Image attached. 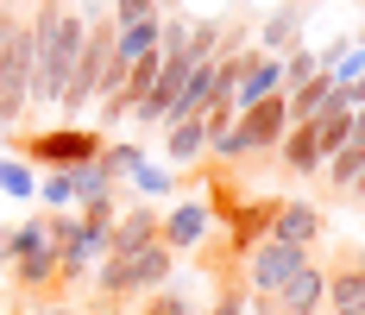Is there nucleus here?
<instances>
[{"mask_svg":"<svg viewBox=\"0 0 365 315\" xmlns=\"http://www.w3.org/2000/svg\"><path fill=\"white\" fill-rule=\"evenodd\" d=\"M208 234H215V202L208 196H182L170 214H158V240L170 252H195Z\"/></svg>","mask_w":365,"mask_h":315,"instance_id":"obj_5","label":"nucleus"},{"mask_svg":"<svg viewBox=\"0 0 365 315\" xmlns=\"http://www.w3.org/2000/svg\"><path fill=\"white\" fill-rule=\"evenodd\" d=\"M0 315H6V309H0Z\"/></svg>","mask_w":365,"mask_h":315,"instance_id":"obj_33","label":"nucleus"},{"mask_svg":"<svg viewBox=\"0 0 365 315\" xmlns=\"http://www.w3.org/2000/svg\"><path fill=\"white\" fill-rule=\"evenodd\" d=\"M151 13H158V0H113V26H133V19H151Z\"/></svg>","mask_w":365,"mask_h":315,"instance_id":"obj_25","label":"nucleus"},{"mask_svg":"<svg viewBox=\"0 0 365 315\" xmlns=\"http://www.w3.org/2000/svg\"><path fill=\"white\" fill-rule=\"evenodd\" d=\"M353 139L365 145V107H353Z\"/></svg>","mask_w":365,"mask_h":315,"instance_id":"obj_29","label":"nucleus"},{"mask_svg":"<svg viewBox=\"0 0 365 315\" xmlns=\"http://www.w3.org/2000/svg\"><path fill=\"white\" fill-rule=\"evenodd\" d=\"M13 151H19V158H32V164H44V171H70V164H82V158H95V151H101V133H88V126L19 133V139H13Z\"/></svg>","mask_w":365,"mask_h":315,"instance_id":"obj_3","label":"nucleus"},{"mask_svg":"<svg viewBox=\"0 0 365 315\" xmlns=\"http://www.w3.org/2000/svg\"><path fill=\"white\" fill-rule=\"evenodd\" d=\"M353 44H365V26H359V38H353Z\"/></svg>","mask_w":365,"mask_h":315,"instance_id":"obj_32","label":"nucleus"},{"mask_svg":"<svg viewBox=\"0 0 365 315\" xmlns=\"http://www.w3.org/2000/svg\"><path fill=\"white\" fill-rule=\"evenodd\" d=\"M32 51H38L32 19L13 13V32H6V51H0V126H13L32 107Z\"/></svg>","mask_w":365,"mask_h":315,"instance_id":"obj_2","label":"nucleus"},{"mask_svg":"<svg viewBox=\"0 0 365 315\" xmlns=\"http://www.w3.org/2000/svg\"><path fill=\"white\" fill-rule=\"evenodd\" d=\"M246 139H252V151H277V139L290 133V107H284V95H264V101L240 107V120H233Z\"/></svg>","mask_w":365,"mask_h":315,"instance_id":"obj_7","label":"nucleus"},{"mask_svg":"<svg viewBox=\"0 0 365 315\" xmlns=\"http://www.w3.org/2000/svg\"><path fill=\"white\" fill-rule=\"evenodd\" d=\"M277 164L290 176H315L322 171V145H315V126H309V120H296L290 133L277 139Z\"/></svg>","mask_w":365,"mask_h":315,"instance_id":"obj_11","label":"nucleus"},{"mask_svg":"<svg viewBox=\"0 0 365 315\" xmlns=\"http://www.w3.org/2000/svg\"><path fill=\"white\" fill-rule=\"evenodd\" d=\"M309 76H315V51L309 44H290L284 51V95H290L296 82H309Z\"/></svg>","mask_w":365,"mask_h":315,"instance_id":"obj_22","label":"nucleus"},{"mask_svg":"<svg viewBox=\"0 0 365 315\" xmlns=\"http://www.w3.org/2000/svg\"><path fill=\"white\" fill-rule=\"evenodd\" d=\"M38 315H82L76 303H38Z\"/></svg>","mask_w":365,"mask_h":315,"instance_id":"obj_27","label":"nucleus"},{"mask_svg":"<svg viewBox=\"0 0 365 315\" xmlns=\"http://www.w3.org/2000/svg\"><path fill=\"white\" fill-rule=\"evenodd\" d=\"M32 202H44V214L76 209V183H70V171H44V183H38V196H32Z\"/></svg>","mask_w":365,"mask_h":315,"instance_id":"obj_19","label":"nucleus"},{"mask_svg":"<svg viewBox=\"0 0 365 315\" xmlns=\"http://www.w3.org/2000/svg\"><path fill=\"white\" fill-rule=\"evenodd\" d=\"M6 32H13V6H0V51H6Z\"/></svg>","mask_w":365,"mask_h":315,"instance_id":"obj_28","label":"nucleus"},{"mask_svg":"<svg viewBox=\"0 0 365 315\" xmlns=\"http://www.w3.org/2000/svg\"><path fill=\"white\" fill-rule=\"evenodd\" d=\"M158 19H164V13H151V19H133V26H113V57H120V64L158 57Z\"/></svg>","mask_w":365,"mask_h":315,"instance_id":"obj_13","label":"nucleus"},{"mask_svg":"<svg viewBox=\"0 0 365 315\" xmlns=\"http://www.w3.org/2000/svg\"><path fill=\"white\" fill-rule=\"evenodd\" d=\"M38 51H32V107H57L63 89H70V70L82 57V38H88V19L63 6V0H44L32 19Z\"/></svg>","mask_w":365,"mask_h":315,"instance_id":"obj_1","label":"nucleus"},{"mask_svg":"<svg viewBox=\"0 0 365 315\" xmlns=\"http://www.w3.org/2000/svg\"><path fill=\"white\" fill-rule=\"evenodd\" d=\"M44 246H51V214L38 209V214H26L19 227H6V265H13V259H32Z\"/></svg>","mask_w":365,"mask_h":315,"instance_id":"obj_17","label":"nucleus"},{"mask_svg":"<svg viewBox=\"0 0 365 315\" xmlns=\"http://www.w3.org/2000/svg\"><path fill=\"white\" fill-rule=\"evenodd\" d=\"M139 303H145V315H195V303H189L182 290H151Z\"/></svg>","mask_w":365,"mask_h":315,"instance_id":"obj_24","label":"nucleus"},{"mask_svg":"<svg viewBox=\"0 0 365 315\" xmlns=\"http://www.w3.org/2000/svg\"><path fill=\"white\" fill-rule=\"evenodd\" d=\"M322 171H328L334 189H353V176L365 171V145H359V139H346L340 151H328V158H322Z\"/></svg>","mask_w":365,"mask_h":315,"instance_id":"obj_18","label":"nucleus"},{"mask_svg":"<svg viewBox=\"0 0 365 315\" xmlns=\"http://www.w3.org/2000/svg\"><path fill=\"white\" fill-rule=\"evenodd\" d=\"M322 227H328V221H322L315 202H277L271 234H264V240H284V246H302V252H309V246L322 240Z\"/></svg>","mask_w":365,"mask_h":315,"instance_id":"obj_9","label":"nucleus"},{"mask_svg":"<svg viewBox=\"0 0 365 315\" xmlns=\"http://www.w3.org/2000/svg\"><path fill=\"white\" fill-rule=\"evenodd\" d=\"M0 189L13 196V202H32L38 196V183H32V171L19 164V158H0Z\"/></svg>","mask_w":365,"mask_h":315,"instance_id":"obj_20","label":"nucleus"},{"mask_svg":"<svg viewBox=\"0 0 365 315\" xmlns=\"http://www.w3.org/2000/svg\"><path fill=\"white\" fill-rule=\"evenodd\" d=\"M328 315H365V252H346V265L328 271Z\"/></svg>","mask_w":365,"mask_h":315,"instance_id":"obj_10","label":"nucleus"},{"mask_svg":"<svg viewBox=\"0 0 365 315\" xmlns=\"http://www.w3.org/2000/svg\"><path fill=\"white\" fill-rule=\"evenodd\" d=\"M133 183H139V189H145V196H170V189H177V176L164 171V164H145V158H139V164H133Z\"/></svg>","mask_w":365,"mask_h":315,"instance_id":"obj_23","label":"nucleus"},{"mask_svg":"<svg viewBox=\"0 0 365 315\" xmlns=\"http://www.w3.org/2000/svg\"><path fill=\"white\" fill-rule=\"evenodd\" d=\"M353 196H365V171H359V176H353Z\"/></svg>","mask_w":365,"mask_h":315,"instance_id":"obj_31","label":"nucleus"},{"mask_svg":"<svg viewBox=\"0 0 365 315\" xmlns=\"http://www.w3.org/2000/svg\"><path fill=\"white\" fill-rule=\"evenodd\" d=\"M302 19H309V6H302V0H284V6H277V13L264 19L258 44H264V51H290V44H296V32H302Z\"/></svg>","mask_w":365,"mask_h":315,"instance_id":"obj_16","label":"nucleus"},{"mask_svg":"<svg viewBox=\"0 0 365 315\" xmlns=\"http://www.w3.org/2000/svg\"><path fill=\"white\" fill-rule=\"evenodd\" d=\"M328 95H334V76H328V70H315L309 82H296L290 95H284V107H290V126H296V120H315V114L328 107Z\"/></svg>","mask_w":365,"mask_h":315,"instance_id":"obj_15","label":"nucleus"},{"mask_svg":"<svg viewBox=\"0 0 365 315\" xmlns=\"http://www.w3.org/2000/svg\"><path fill=\"white\" fill-rule=\"evenodd\" d=\"M309 252L302 246H284V240H258V246H246V296H277L284 290V278H290L296 265H302Z\"/></svg>","mask_w":365,"mask_h":315,"instance_id":"obj_4","label":"nucleus"},{"mask_svg":"<svg viewBox=\"0 0 365 315\" xmlns=\"http://www.w3.org/2000/svg\"><path fill=\"white\" fill-rule=\"evenodd\" d=\"M208 315H246V284H227V296H220Z\"/></svg>","mask_w":365,"mask_h":315,"instance_id":"obj_26","label":"nucleus"},{"mask_svg":"<svg viewBox=\"0 0 365 315\" xmlns=\"http://www.w3.org/2000/svg\"><path fill=\"white\" fill-rule=\"evenodd\" d=\"M322 303H328V271H322L315 259H302L290 278H284V290L271 296L277 315H322Z\"/></svg>","mask_w":365,"mask_h":315,"instance_id":"obj_6","label":"nucleus"},{"mask_svg":"<svg viewBox=\"0 0 365 315\" xmlns=\"http://www.w3.org/2000/svg\"><path fill=\"white\" fill-rule=\"evenodd\" d=\"M202 151H208V126H202V114H195V120H177V126H164V158H170V164H195V158H202Z\"/></svg>","mask_w":365,"mask_h":315,"instance_id":"obj_14","label":"nucleus"},{"mask_svg":"<svg viewBox=\"0 0 365 315\" xmlns=\"http://www.w3.org/2000/svg\"><path fill=\"white\" fill-rule=\"evenodd\" d=\"M264 95H284V51H246V70L233 82V107H252Z\"/></svg>","mask_w":365,"mask_h":315,"instance_id":"obj_8","label":"nucleus"},{"mask_svg":"<svg viewBox=\"0 0 365 315\" xmlns=\"http://www.w3.org/2000/svg\"><path fill=\"white\" fill-rule=\"evenodd\" d=\"M151 240H158V209H126V214H113L108 252H133V246H151Z\"/></svg>","mask_w":365,"mask_h":315,"instance_id":"obj_12","label":"nucleus"},{"mask_svg":"<svg viewBox=\"0 0 365 315\" xmlns=\"http://www.w3.org/2000/svg\"><path fill=\"white\" fill-rule=\"evenodd\" d=\"M0 271H6V227H0Z\"/></svg>","mask_w":365,"mask_h":315,"instance_id":"obj_30","label":"nucleus"},{"mask_svg":"<svg viewBox=\"0 0 365 315\" xmlns=\"http://www.w3.org/2000/svg\"><path fill=\"white\" fill-rule=\"evenodd\" d=\"M139 158H145L139 145H101V176H108V183H120V176L133 171Z\"/></svg>","mask_w":365,"mask_h":315,"instance_id":"obj_21","label":"nucleus"}]
</instances>
